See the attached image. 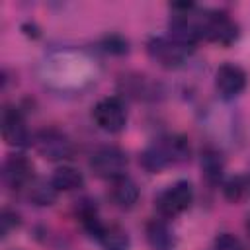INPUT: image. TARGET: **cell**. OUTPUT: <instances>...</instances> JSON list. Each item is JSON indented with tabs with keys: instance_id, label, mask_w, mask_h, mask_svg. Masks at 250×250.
<instances>
[{
	"instance_id": "cell-1",
	"label": "cell",
	"mask_w": 250,
	"mask_h": 250,
	"mask_svg": "<svg viewBox=\"0 0 250 250\" xmlns=\"http://www.w3.org/2000/svg\"><path fill=\"white\" fill-rule=\"evenodd\" d=\"M189 156V145L184 137L178 135H168L158 141H154L141 156L143 166L148 172H158L170 164L182 162Z\"/></svg>"
},
{
	"instance_id": "cell-2",
	"label": "cell",
	"mask_w": 250,
	"mask_h": 250,
	"mask_svg": "<svg viewBox=\"0 0 250 250\" xmlns=\"http://www.w3.org/2000/svg\"><path fill=\"white\" fill-rule=\"evenodd\" d=\"M146 51H148V57L154 62H158L160 66L176 68L189 57L193 47H189V45L174 39L172 35H168V37H152L146 45Z\"/></svg>"
},
{
	"instance_id": "cell-3",
	"label": "cell",
	"mask_w": 250,
	"mask_h": 250,
	"mask_svg": "<svg viewBox=\"0 0 250 250\" xmlns=\"http://www.w3.org/2000/svg\"><path fill=\"white\" fill-rule=\"evenodd\" d=\"M90 168L98 178H105V180L113 182V180L125 176L127 156H125L123 150H119L115 146H104V148H98L92 154Z\"/></svg>"
},
{
	"instance_id": "cell-4",
	"label": "cell",
	"mask_w": 250,
	"mask_h": 250,
	"mask_svg": "<svg viewBox=\"0 0 250 250\" xmlns=\"http://www.w3.org/2000/svg\"><path fill=\"white\" fill-rule=\"evenodd\" d=\"M193 201V188L189 182L180 180L176 184H172L170 188H166L158 199H156V209L160 211V215L164 217H176L180 213H184Z\"/></svg>"
},
{
	"instance_id": "cell-5",
	"label": "cell",
	"mask_w": 250,
	"mask_h": 250,
	"mask_svg": "<svg viewBox=\"0 0 250 250\" xmlns=\"http://www.w3.org/2000/svg\"><path fill=\"white\" fill-rule=\"evenodd\" d=\"M92 117L98 123V127L107 131V133H119L127 123L125 105L115 96L100 100L92 109Z\"/></svg>"
},
{
	"instance_id": "cell-6",
	"label": "cell",
	"mask_w": 250,
	"mask_h": 250,
	"mask_svg": "<svg viewBox=\"0 0 250 250\" xmlns=\"http://www.w3.org/2000/svg\"><path fill=\"white\" fill-rule=\"evenodd\" d=\"M35 146L37 150L49 158V160H62L72 154V143L70 139L57 131V129H43L35 135Z\"/></svg>"
},
{
	"instance_id": "cell-7",
	"label": "cell",
	"mask_w": 250,
	"mask_h": 250,
	"mask_svg": "<svg viewBox=\"0 0 250 250\" xmlns=\"http://www.w3.org/2000/svg\"><path fill=\"white\" fill-rule=\"evenodd\" d=\"M215 88L221 98L232 100L246 88V72L236 64H221L215 72Z\"/></svg>"
},
{
	"instance_id": "cell-8",
	"label": "cell",
	"mask_w": 250,
	"mask_h": 250,
	"mask_svg": "<svg viewBox=\"0 0 250 250\" xmlns=\"http://www.w3.org/2000/svg\"><path fill=\"white\" fill-rule=\"evenodd\" d=\"M2 139L10 146H25L29 145V131L25 119L18 107H4L2 109Z\"/></svg>"
},
{
	"instance_id": "cell-9",
	"label": "cell",
	"mask_w": 250,
	"mask_h": 250,
	"mask_svg": "<svg viewBox=\"0 0 250 250\" xmlns=\"http://www.w3.org/2000/svg\"><path fill=\"white\" fill-rule=\"evenodd\" d=\"M4 182L12 188V189H21L23 186H27L33 180V166L25 156H10L4 162Z\"/></svg>"
},
{
	"instance_id": "cell-10",
	"label": "cell",
	"mask_w": 250,
	"mask_h": 250,
	"mask_svg": "<svg viewBox=\"0 0 250 250\" xmlns=\"http://www.w3.org/2000/svg\"><path fill=\"white\" fill-rule=\"evenodd\" d=\"M109 199L117 207H121V209H131L137 203V199H139V188H137V184L131 178L121 176V178L111 182Z\"/></svg>"
},
{
	"instance_id": "cell-11",
	"label": "cell",
	"mask_w": 250,
	"mask_h": 250,
	"mask_svg": "<svg viewBox=\"0 0 250 250\" xmlns=\"http://www.w3.org/2000/svg\"><path fill=\"white\" fill-rule=\"evenodd\" d=\"M84 186V176L72 166H61L51 176V188L55 191H74Z\"/></svg>"
},
{
	"instance_id": "cell-12",
	"label": "cell",
	"mask_w": 250,
	"mask_h": 250,
	"mask_svg": "<svg viewBox=\"0 0 250 250\" xmlns=\"http://www.w3.org/2000/svg\"><path fill=\"white\" fill-rule=\"evenodd\" d=\"M96 238L100 240L104 250H127L131 244L127 230L119 225H104Z\"/></svg>"
},
{
	"instance_id": "cell-13",
	"label": "cell",
	"mask_w": 250,
	"mask_h": 250,
	"mask_svg": "<svg viewBox=\"0 0 250 250\" xmlns=\"http://www.w3.org/2000/svg\"><path fill=\"white\" fill-rule=\"evenodd\" d=\"M223 158L217 150H205L203 156H201V168H203V174L205 178L211 182V184H217L221 180V174H223Z\"/></svg>"
},
{
	"instance_id": "cell-14",
	"label": "cell",
	"mask_w": 250,
	"mask_h": 250,
	"mask_svg": "<svg viewBox=\"0 0 250 250\" xmlns=\"http://www.w3.org/2000/svg\"><path fill=\"white\" fill-rule=\"evenodd\" d=\"M148 238H150V242H152L154 246H158V248H166V246L172 242V236H170L168 229H166L162 223H152V225L148 227Z\"/></svg>"
},
{
	"instance_id": "cell-15",
	"label": "cell",
	"mask_w": 250,
	"mask_h": 250,
	"mask_svg": "<svg viewBox=\"0 0 250 250\" xmlns=\"http://www.w3.org/2000/svg\"><path fill=\"white\" fill-rule=\"evenodd\" d=\"M215 250H244V246L234 234L223 232L215 238Z\"/></svg>"
},
{
	"instance_id": "cell-16",
	"label": "cell",
	"mask_w": 250,
	"mask_h": 250,
	"mask_svg": "<svg viewBox=\"0 0 250 250\" xmlns=\"http://www.w3.org/2000/svg\"><path fill=\"white\" fill-rule=\"evenodd\" d=\"M242 189H244V188L240 186L238 180H230V182L227 184V188H225V193H227L229 199H238L240 193H242Z\"/></svg>"
},
{
	"instance_id": "cell-17",
	"label": "cell",
	"mask_w": 250,
	"mask_h": 250,
	"mask_svg": "<svg viewBox=\"0 0 250 250\" xmlns=\"http://www.w3.org/2000/svg\"><path fill=\"white\" fill-rule=\"evenodd\" d=\"M12 225H14V227H18V217L6 211V213H4V217H2V232H4V234H8V232H10V229H12Z\"/></svg>"
},
{
	"instance_id": "cell-18",
	"label": "cell",
	"mask_w": 250,
	"mask_h": 250,
	"mask_svg": "<svg viewBox=\"0 0 250 250\" xmlns=\"http://www.w3.org/2000/svg\"><path fill=\"white\" fill-rule=\"evenodd\" d=\"M246 227H248V232H250V219H248V225Z\"/></svg>"
}]
</instances>
